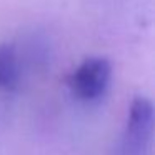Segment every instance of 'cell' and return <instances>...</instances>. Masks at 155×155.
<instances>
[{
	"label": "cell",
	"instance_id": "obj_1",
	"mask_svg": "<svg viewBox=\"0 0 155 155\" xmlns=\"http://www.w3.org/2000/svg\"><path fill=\"white\" fill-rule=\"evenodd\" d=\"M110 75L112 67L107 58L90 57L77 67L68 80V85L78 98L95 100L107 90Z\"/></svg>",
	"mask_w": 155,
	"mask_h": 155
},
{
	"label": "cell",
	"instance_id": "obj_2",
	"mask_svg": "<svg viewBox=\"0 0 155 155\" xmlns=\"http://www.w3.org/2000/svg\"><path fill=\"white\" fill-rule=\"evenodd\" d=\"M153 130V107L147 97H135L128 112L124 148L127 155H140L147 150Z\"/></svg>",
	"mask_w": 155,
	"mask_h": 155
},
{
	"label": "cell",
	"instance_id": "obj_3",
	"mask_svg": "<svg viewBox=\"0 0 155 155\" xmlns=\"http://www.w3.org/2000/svg\"><path fill=\"white\" fill-rule=\"evenodd\" d=\"M20 80L17 50L10 44H0V90H14Z\"/></svg>",
	"mask_w": 155,
	"mask_h": 155
}]
</instances>
